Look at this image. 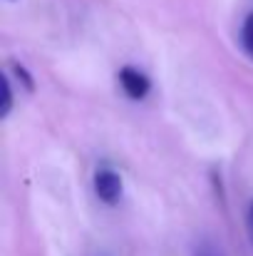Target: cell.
I'll list each match as a JSON object with an SVG mask.
<instances>
[{
    "instance_id": "5",
    "label": "cell",
    "mask_w": 253,
    "mask_h": 256,
    "mask_svg": "<svg viewBox=\"0 0 253 256\" xmlns=\"http://www.w3.org/2000/svg\"><path fill=\"white\" fill-rule=\"evenodd\" d=\"M12 72H15V78L22 82V87L27 90V92H32L35 90V82H32V78H30V72L20 65V62H12Z\"/></svg>"
},
{
    "instance_id": "2",
    "label": "cell",
    "mask_w": 253,
    "mask_h": 256,
    "mask_svg": "<svg viewBox=\"0 0 253 256\" xmlns=\"http://www.w3.org/2000/svg\"><path fill=\"white\" fill-rule=\"evenodd\" d=\"M117 80H119V87L124 90V94L129 100H144L149 94V90H152V80L139 68H132V65L119 68Z\"/></svg>"
},
{
    "instance_id": "6",
    "label": "cell",
    "mask_w": 253,
    "mask_h": 256,
    "mask_svg": "<svg viewBox=\"0 0 253 256\" xmlns=\"http://www.w3.org/2000/svg\"><path fill=\"white\" fill-rule=\"evenodd\" d=\"M196 256H224V254H221V249L214 246L211 242H201V244L196 246Z\"/></svg>"
},
{
    "instance_id": "7",
    "label": "cell",
    "mask_w": 253,
    "mask_h": 256,
    "mask_svg": "<svg viewBox=\"0 0 253 256\" xmlns=\"http://www.w3.org/2000/svg\"><path fill=\"white\" fill-rule=\"evenodd\" d=\"M246 224H249V234H251V239H253V202H251V206H249V216H246Z\"/></svg>"
},
{
    "instance_id": "4",
    "label": "cell",
    "mask_w": 253,
    "mask_h": 256,
    "mask_svg": "<svg viewBox=\"0 0 253 256\" xmlns=\"http://www.w3.org/2000/svg\"><path fill=\"white\" fill-rule=\"evenodd\" d=\"M241 45H244L246 55L253 60V12H249L246 20H244V28H241Z\"/></svg>"
},
{
    "instance_id": "1",
    "label": "cell",
    "mask_w": 253,
    "mask_h": 256,
    "mask_svg": "<svg viewBox=\"0 0 253 256\" xmlns=\"http://www.w3.org/2000/svg\"><path fill=\"white\" fill-rule=\"evenodd\" d=\"M92 184H94V194H97V199H99L102 204H107V206H117V204L122 202L124 184H122V176H119L114 170H109V167H99V170L94 172Z\"/></svg>"
},
{
    "instance_id": "3",
    "label": "cell",
    "mask_w": 253,
    "mask_h": 256,
    "mask_svg": "<svg viewBox=\"0 0 253 256\" xmlns=\"http://www.w3.org/2000/svg\"><path fill=\"white\" fill-rule=\"evenodd\" d=\"M0 90H2L0 120H7L10 112H12V82H10V75H7V72H2V78H0Z\"/></svg>"
}]
</instances>
